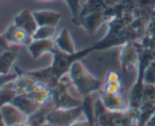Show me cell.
Listing matches in <instances>:
<instances>
[{"label":"cell","instance_id":"1","mask_svg":"<svg viewBox=\"0 0 155 126\" xmlns=\"http://www.w3.org/2000/svg\"><path fill=\"white\" fill-rule=\"evenodd\" d=\"M68 73L72 85L74 86L78 93L82 96L91 95V93L103 88L101 81L88 72L80 61L74 62Z\"/></svg>","mask_w":155,"mask_h":126},{"label":"cell","instance_id":"2","mask_svg":"<svg viewBox=\"0 0 155 126\" xmlns=\"http://www.w3.org/2000/svg\"><path fill=\"white\" fill-rule=\"evenodd\" d=\"M93 47L92 48H88V49H85V50H81V51H77L75 54H66V53H62L60 51L58 48L55 49V51L53 53V63L50 66V69L53 72V75L58 79V81L62 79V76L66 74V73L69 72L72 64L77 61H80V58H82L84 56L93 51Z\"/></svg>","mask_w":155,"mask_h":126},{"label":"cell","instance_id":"3","mask_svg":"<svg viewBox=\"0 0 155 126\" xmlns=\"http://www.w3.org/2000/svg\"><path fill=\"white\" fill-rule=\"evenodd\" d=\"M84 115L82 107L75 108H54L47 117V124L51 126H72Z\"/></svg>","mask_w":155,"mask_h":126},{"label":"cell","instance_id":"4","mask_svg":"<svg viewBox=\"0 0 155 126\" xmlns=\"http://www.w3.org/2000/svg\"><path fill=\"white\" fill-rule=\"evenodd\" d=\"M51 100L55 105V108H64V109H68V108H75L80 107L82 104L73 98L67 89V86L62 82H60L55 88L51 89Z\"/></svg>","mask_w":155,"mask_h":126},{"label":"cell","instance_id":"5","mask_svg":"<svg viewBox=\"0 0 155 126\" xmlns=\"http://www.w3.org/2000/svg\"><path fill=\"white\" fill-rule=\"evenodd\" d=\"M2 36L5 37L8 44H13V45H28L29 47L34 40L31 35H29L23 29L16 26L15 24L10 25Z\"/></svg>","mask_w":155,"mask_h":126},{"label":"cell","instance_id":"6","mask_svg":"<svg viewBox=\"0 0 155 126\" xmlns=\"http://www.w3.org/2000/svg\"><path fill=\"white\" fill-rule=\"evenodd\" d=\"M0 113L6 126H15L29 120V118L23 112H20L16 106H13L11 102L2 106L0 109Z\"/></svg>","mask_w":155,"mask_h":126},{"label":"cell","instance_id":"7","mask_svg":"<svg viewBox=\"0 0 155 126\" xmlns=\"http://www.w3.org/2000/svg\"><path fill=\"white\" fill-rule=\"evenodd\" d=\"M13 24L20 29H23L24 31H26L31 36L38 29V24L34 17V12H31L29 10H24L20 13H18L13 19Z\"/></svg>","mask_w":155,"mask_h":126},{"label":"cell","instance_id":"8","mask_svg":"<svg viewBox=\"0 0 155 126\" xmlns=\"http://www.w3.org/2000/svg\"><path fill=\"white\" fill-rule=\"evenodd\" d=\"M100 101H101L104 107L107 111H111V112H123L127 109V104H125L124 99L122 98L120 93L107 94V93L101 92L100 93Z\"/></svg>","mask_w":155,"mask_h":126},{"label":"cell","instance_id":"9","mask_svg":"<svg viewBox=\"0 0 155 126\" xmlns=\"http://www.w3.org/2000/svg\"><path fill=\"white\" fill-rule=\"evenodd\" d=\"M56 49L55 42L51 39H39V40H32V43L28 47V50L34 60L39 58L43 54L47 53H54Z\"/></svg>","mask_w":155,"mask_h":126},{"label":"cell","instance_id":"10","mask_svg":"<svg viewBox=\"0 0 155 126\" xmlns=\"http://www.w3.org/2000/svg\"><path fill=\"white\" fill-rule=\"evenodd\" d=\"M11 104H12L13 106H16L20 112H23L28 118L31 117V115L41 107L39 105H37L34 100H31V99H30L28 95H25V94H17V95L13 98V100L11 101Z\"/></svg>","mask_w":155,"mask_h":126},{"label":"cell","instance_id":"11","mask_svg":"<svg viewBox=\"0 0 155 126\" xmlns=\"http://www.w3.org/2000/svg\"><path fill=\"white\" fill-rule=\"evenodd\" d=\"M39 82L31 75H29L26 72H23L18 74L17 80L13 82L15 90L17 92V94H28L30 90H32Z\"/></svg>","mask_w":155,"mask_h":126},{"label":"cell","instance_id":"12","mask_svg":"<svg viewBox=\"0 0 155 126\" xmlns=\"http://www.w3.org/2000/svg\"><path fill=\"white\" fill-rule=\"evenodd\" d=\"M34 17L36 19L38 26H50L56 27L61 20V15L56 11H49V10H42L35 11Z\"/></svg>","mask_w":155,"mask_h":126},{"label":"cell","instance_id":"13","mask_svg":"<svg viewBox=\"0 0 155 126\" xmlns=\"http://www.w3.org/2000/svg\"><path fill=\"white\" fill-rule=\"evenodd\" d=\"M55 45L60 51L62 53H66V54H75L77 50H75V45H74V42L71 37V34L67 29H63L58 32V35L55 38Z\"/></svg>","mask_w":155,"mask_h":126},{"label":"cell","instance_id":"14","mask_svg":"<svg viewBox=\"0 0 155 126\" xmlns=\"http://www.w3.org/2000/svg\"><path fill=\"white\" fill-rule=\"evenodd\" d=\"M138 57L135 48L131 44H125L120 53V64L123 70H129L130 68L137 66Z\"/></svg>","mask_w":155,"mask_h":126},{"label":"cell","instance_id":"15","mask_svg":"<svg viewBox=\"0 0 155 126\" xmlns=\"http://www.w3.org/2000/svg\"><path fill=\"white\" fill-rule=\"evenodd\" d=\"M31 100H34L37 105L42 106L44 105L45 102H48L50 99H51V89L48 88L47 86L38 83L32 90H30L28 94H26Z\"/></svg>","mask_w":155,"mask_h":126},{"label":"cell","instance_id":"16","mask_svg":"<svg viewBox=\"0 0 155 126\" xmlns=\"http://www.w3.org/2000/svg\"><path fill=\"white\" fill-rule=\"evenodd\" d=\"M16 58H17L16 50H7L0 54V74H8Z\"/></svg>","mask_w":155,"mask_h":126},{"label":"cell","instance_id":"17","mask_svg":"<svg viewBox=\"0 0 155 126\" xmlns=\"http://www.w3.org/2000/svg\"><path fill=\"white\" fill-rule=\"evenodd\" d=\"M13 82L8 83L7 86H5L4 88L0 89V109H1L2 106H5L6 104H10L13 100V98L17 95V92L15 90Z\"/></svg>","mask_w":155,"mask_h":126},{"label":"cell","instance_id":"18","mask_svg":"<svg viewBox=\"0 0 155 126\" xmlns=\"http://www.w3.org/2000/svg\"><path fill=\"white\" fill-rule=\"evenodd\" d=\"M55 35V27L50 26H38L36 32L32 35L34 40H39V39H51V37Z\"/></svg>","mask_w":155,"mask_h":126},{"label":"cell","instance_id":"19","mask_svg":"<svg viewBox=\"0 0 155 126\" xmlns=\"http://www.w3.org/2000/svg\"><path fill=\"white\" fill-rule=\"evenodd\" d=\"M143 80H144V85L155 86V58H153L146 67Z\"/></svg>","mask_w":155,"mask_h":126},{"label":"cell","instance_id":"20","mask_svg":"<svg viewBox=\"0 0 155 126\" xmlns=\"http://www.w3.org/2000/svg\"><path fill=\"white\" fill-rule=\"evenodd\" d=\"M18 77V73H8V74H0V89L7 86L8 83L16 81Z\"/></svg>","mask_w":155,"mask_h":126},{"label":"cell","instance_id":"21","mask_svg":"<svg viewBox=\"0 0 155 126\" xmlns=\"http://www.w3.org/2000/svg\"><path fill=\"white\" fill-rule=\"evenodd\" d=\"M120 88H122V83H105L103 85L101 92L107 93V94H117L120 93Z\"/></svg>","mask_w":155,"mask_h":126},{"label":"cell","instance_id":"22","mask_svg":"<svg viewBox=\"0 0 155 126\" xmlns=\"http://www.w3.org/2000/svg\"><path fill=\"white\" fill-rule=\"evenodd\" d=\"M69 8H71V12L73 15V17L75 18L78 17V13H79V10H80V0H66Z\"/></svg>","mask_w":155,"mask_h":126},{"label":"cell","instance_id":"23","mask_svg":"<svg viewBox=\"0 0 155 126\" xmlns=\"http://www.w3.org/2000/svg\"><path fill=\"white\" fill-rule=\"evenodd\" d=\"M120 79L119 75L115 70H110L106 74V79H105V83H119Z\"/></svg>","mask_w":155,"mask_h":126},{"label":"cell","instance_id":"24","mask_svg":"<svg viewBox=\"0 0 155 126\" xmlns=\"http://www.w3.org/2000/svg\"><path fill=\"white\" fill-rule=\"evenodd\" d=\"M7 50H10V44L5 39V37L2 36V35H0V54L5 53Z\"/></svg>","mask_w":155,"mask_h":126},{"label":"cell","instance_id":"25","mask_svg":"<svg viewBox=\"0 0 155 126\" xmlns=\"http://www.w3.org/2000/svg\"><path fill=\"white\" fill-rule=\"evenodd\" d=\"M72 126H93V125H92V124H91L86 118H84L82 120H80V119H79V120L75 121Z\"/></svg>","mask_w":155,"mask_h":126},{"label":"cell","instance_id":"26","mask_svg":"<svg viewBox=\"0 0 155 126\" xmlns=\"http://www.w3.org/2000/svg\"><path fill=\"white\" fill-rule=\"evenodd\" d=\"M146 126H155V112L150 115V118L148 119V121H147Z\"/></svg>","mask_w":155,"mask_h":126},{"label":"cell","instance_id":"27","mask_svg":"<svg viewBox=\"0 0 155 126\" xmlns=\"http://www.w3.org/2000/svg\"><path fill=\"white\" fill-rule=\"evenodd\" d=\"M15 126H32L30 123H29V120L28 121H25V123H21V124H17V125H15Z\"/></svg>","mask_w":155,"mask_h":126},{"label":"cell","instance_id":"28","mask_svg":"<svg viewBox=\"0 0 155 126\" xmlns=\"http://www.w3.org/2000/svg\"><path fill=\"white\" fill-rule=\"evenodd\" d=\"M0 126H6V125H5V123H4V120H2V117H1V113H0Z\"/></svg>","mask_w":155,"mask_h":126},{"label":"cell","instance_id":"29","mask_svg":"<svg viewBox=\"0 0 155 126\" xmlns=\"http://www.w3.org/2000/svg\"><path fill=\"white\" fill-rule=\"evenodd\" d=\"M41 1H44V0H41Z\"/></svg>","mask_w":155,"mask_h":126},{"label":"cell","instance_id":"30","mask_svg":"<svg viewBox=\"0 0 155 126\" xmlns=\"http://www.w3.org/2000/svg\"><path fill=\"white\" fill-rule=\"evenodd\" d=\"M48 125H49V124H48ZM49 126H51V125H49Z\"/></svg>","mask_w":155,"mask_h":126}]
</instances>
